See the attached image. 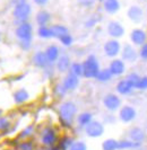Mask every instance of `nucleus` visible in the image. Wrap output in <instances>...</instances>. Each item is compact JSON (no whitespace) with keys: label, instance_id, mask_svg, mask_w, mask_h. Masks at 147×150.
I'll return each mask as SVG.
<instances>
[{"label":"nucleus","instance_id":"nucleus-1","mask_svg":"<svg viewBox=\"0 0 147 150\" xmlns=\"http://www.w3.org/2000/svg\"><path fill=\"white\" fill-rule=\"evenodd\" d=\"M58 114L60 121L65 127H71L78 115V107L73 100H65L58 107Z\"/></svg>","mask_w":147,"mask_h":150},{"label":"nucleus","instance_id":"nucleus-2","mask_svg":"<svg viewBox=\"0 0 147 150\" xmlns=\"http://www.w3.org/2000/svg\"><path fill=\"white\" fill-rule=\"evenodd\" d=\"M31 15H32V6L29 5V1L17 4L13 8V17L16 25L29 22Z\"/></svg>","mask_w":147,"mask_h":150},{"label":"nucleus","instance_id":"nucleus-3","mask_svg":"<svg viewBox=\"0 0 147 150\" xmlns=\"http://www.w3.org/2000/svg\"><path fill=\"white\" fill-rule=\"evenodd\" d=\"M83 69H84L83 78L95 79L98 71L101 70V67H100V62L97 60V58L94 54L87 55L86 59L83 61Z\"/></svg>","mask_w":147,"mask_h":150},{"label":"nucleus","instance_id":"nucleus-4","mask_svg":"<svg viewBox=\"0 0 147 150\" xmlns=\"http://www.w3.org/2000/svg\"><path fill=\"white\" fill-rule=\"evenodd\" d=\"M15 36L18 40V43L33 42V25L29 22L17 25L15 30Z\"/></svg>","mask_w":147,"mask_h":150},{"label":"nucleus","instance_id":"nucleus-5","mask_svg":"<svg viewBox=\"0 0 147 150\" xmlns=\"http://www.w3.org/2000/svg\"><path fill=\"white\" fill-rule=\"evenodd\" d=\"M58 133L56 131V129L48 125V127H44L41 132H40V143L44 146L45 148L46 147H51V146H56L58 143Z\"/></svg>","mask_w":147,"mask_h":150},{"label":"nucleus","instance_id":"nucleus-6","mask_svg":"<svg viewBox=\"0 0 147 150\" xmlns=\"http://www.w3.org/2000/svg\"><path fill=\"white\" fill-rule=\"evenodd\" d=\"M102 105L103 107L110 113H114L120 110L122 106V100L118 94L114 93H108L105 94L102 98Z\"/></svg>","mask_w":147,"mask_h":150},{"label":"nucleus","instance_id":"nucleus-7","mask_svg":"<svg viewBox=\"0 0 147 150\" xmlns=\"http://www.w3.org/2000/svg\"><path fill=\"white\" fill-rule=\"evenodd\" d=\"M137 117V110L132 105L126 104L122 105L119 110V114H118V119L121 121L123 124H129L136 120Z\"/></svg>","mask_w":147,"mask_h":150},{"label":"nucleus","instance_id":"nucleus-8","mask_svg":"<svg viewBox=\"0 0 147 150\" xmlns=\"http://www.w3.org/2000/svg\"><path fill=\"white\" fill-rule=\"evenodd\" d=\"M121 44L120 42L116 40V38H110L108 40L104 45H103V51H104V54L108 57V58H111V59H114L117 58L118 55L121 52Z\"/></svg>","mask_w":147,"mask_h":150},{"label":"nucleus","instance_id":"nucleus-9","mask_svg":"<svg viewBox=\"0 0 147 150\" xmlns=\"http://www.w3.org/2000/svg\"><path fill=\"white\" fill-rule=\"evenodd\" d=\"M127 139L131 140L132 142L137 143L139 146H143L147 140L146 130H144L141 127H131L128 130Z\"/></svg>","mask_w":147,"mask_h":150},{"label":"nucleus","instance_id":"nucleus-10","mask_svg":"<svg viewBox=\"0 0 147 150\" xmlns=\"http://www.w3.org/2000/svg\"><path fill=\"white\" fill-rule=\"evenodd\" d=\"M104 131H105L104 124L98 120H93L84 129V132L88 138H100L104 134Z\"/></svg>","mask_w":147,"mask_h":150},{"label":"nucleus","instance_id":"nucleus-11","mask_svg":"<svg viewBox=\"0 0 147 150\" xmlns=\"http://www.w3.org/2000/svg\"><path fill=\"white\" fill-rule=\"evenodd\" d=\"M120 54H121V59L125 62H129V63L136 62L139 58L138 50H136V47L130 43H126L125 45H122Z\"/></svg>","mask_w":147,"mask_h":150},{"label":"nucleus","instance_id":"nucleus-12","mask_svg":"<svg viewBox=\"0 0 147 150\" xmlns=\"http://www.w3.org/2000/svg\"><path fill=\"white\" fill-rule=\"evenodd\" d=\"M106 32L109 34V36L111 38H122L125 35L126 30L123 27V25L118 21H110L108 23V26H106Z\"/></svg>","mask_w":147,"mask_h":150},{"label":"nucleus","instance_id":"nucleus-13","mask_svg":"<svg viewBox=\"0 0 147 150\" xmlns=\"http://www.w3.org/2000/svg\"><path fill=\"white\" fill-rule=\"evenodd\" d=\"M130 42L133 46H141L147 42V32L143 28H133L130 32Z\"/></svg>","mask_w":147,"mask_h":150},{"label":"nucleus","instance_id":"nucleus-14","mask_svg":"<svg viewBox=\"0 0 147 150\" xmlns=\"http://www.w3.org/2000/svg\"><path fill=\"white\" fill-rule=\"evenodd\" d=\"M144 9L138 5H132L127 10V17L135 24H139L144 21Z\"/></svg>","mask_w":147,"mask_h":150},{"label":"nucleus","instance_id":"nucleus-15","mask_svg":"<svg viewBox=\"0 0 147 150\" xmlns=\"http://www.w3.org/2000/svg\"><path fill=\"white\" fill-rule=\"evenodd\" d=\"M61 83L64 85V87L66 88V90L69 91H74L79 87V83H81V78H78L77 76L73 75L70 72H67L66 76L62 78Z\"/></svg>","mask_w":147,"mask_h":150},{"label":"nucleus","instance_id":"nucleus-16","mask_svg":"<svg viewBox=\"0 0 147 150\" xmlns=\"http://www.w3.org/2000/svg\"><path fill=\"white\" fill-rule=\"evenodd\" d=\"M71 64V59L67 53H61L57 62L54 63L56 71L59 74H67L69 71V68Z\"/></svg>","mask_w":147,"mask_h":150},{"label":"nucleus","instance_id":"nucleus-17","mask_svg":"<svg viewBox=\"0 0 147 150\" xmlns=\"http://www.w3.org/2000/svg\"><path fill=\"white\" fill-rule=\"evenodd\" d=\"M109 70L113 77H120L126 72V62L122 59H118L114 58L113 60H111L110 64H109Z\"/></svg>","mask_w":147,"mask_h":150},{"label":"nucleus","instance_id":"nucleus-18","mask_svg":"<svg viewBox=\"0 0 147 150\" xmlns=\"http://www.w3.org/2000/svg\"><path fill=\"white\" fill-rule=\"evenodd\" d=\"M32 63H33L34 67L42 69V70L50 66L48 58L45 55V52L42 51V50H39L36 52H34V54L32 55Z\"/></svg>","mask_w":147,"mask_h":150},{"label":"nucleus","instance_id":"nucleus-19","mask_svg":"<svg viewBox=\"0 0 147 150\" xmlns=\"http://www.w3.org/2000/svg\"><path fill=\"white\" fill-rule=\"evenodd\" d=\"M31 95L26 88H18L13 93V100L16 105H23L29 102Z\"/></svg>","mask_w":147,"mask_h":150},{"label":"nucleus","instance_id":"nucleus-20","mask_svg":"<svg viewBox=\"0 0 147 150\" xmlns=\"http://www.w3.org/2000/svg\"><path fill=\"white\" fill-rule=\"evenodd\" d=\"M44 52H45V55H46L48 61H49V63H50V64H54V63L57 62V60L59 59L60 54H61L60 47L56 44L48 45V46L45 47Z\"/></svg>","mask_w":147,"mask_h":150},{"label":"nucleus","instance_id":"nucleus-21","mask_svg":"<svg viewBox=\"0 0 147 150\" xmlns=\"http://www.w3.org/2000/svg\"><path fill=\"white\" fill-rule=\"evenodd\" d=\"M116 90H117L118 95H121V96H128L130 95L132 91H133V87H132L130 83L123 78V79H120L116 85Z\"/></svg>","mask_w":147,"mask_h":150},{"label":"nucleus","instance_id":"nucleus-22","mask_svg":"<svg viewBox=\"0 0 147 150\" xmlns=\"http://www.w3.org/2000/svg\"><path fill=\"white\" fill-rule=\"evenodd\" d=\"M93 120H94L93 113L88 112V111H84V112L79 113L77 115V117H76V124H77L78 128L85 129Z\"/></svg>","mask_w":147,"mask_h":150},{"label":"nucleus","instance_id":"nucleus-23","mask_svg":"<svg viewBox=\"0 0 147 150\" xmlns=\"http://www.w3.org/2000/svg\"><path fill=\"white\" fill-rule=\"evenodd\" d=\"M103 9L105 13L110 14V15H114L120 10V1L119 0H103Z\"/></svg>","mask_w":147,"mask_h":150},{"label":"nucleus","instance_id":"nucleus-24","mask_svg":"<svg viewBox=\"0 0 147 150\" xmlns=\"http://www.w3.org/2000/svg\"><path fill=\"white\" fill-rule=\"evenodd\" d=\"M35 22L39 25V27L40 26H48V24L51 22V14L45 9H41L36 13Z\"/></svg>","mask_w":147,"mask_h":150},{"label":"nucleus","instance_id":"nucleus-25","mask_svg":"<svg viewBox=\"0 0 147 150\" xmlns=\"http://www.w3.org/2000/svg\"><path fill=\"white\" fill-rule=\"evenodd\" d=\"M50 28H51V32H52V38H57V40H59L60 38H62V36H65V35L70 33L69 30H68V27L65 26V25H62V24L51 25Z\"/></svg>","mask_w":147,"mask_h":150},{"label":"nucleus","instance_id":"nucleus-26","mask_svg":"<svg viewBox=\"0 0 147 150\" xmlns=\"http://www.w3.org/2000/svg\"><path fill=\"white\" fill-rule=\"evenodd\" d=\"M98 83H109L113 79V75L111 74V71L109 70V68H103L98 71V74L95 78Z\"/></svg>","mask_w":147,"mask_h":150},{"label":"nucleus","instance_id":"nucleus-27","mask_svg":"<svg viewBox=\"0 0 147 150\" xmlns=\"http://www.w3.org/2000/svg\"><path fill=\"white\" fill-rule=\"evenodd\" d=\"M138 147H140L139 144L132 142L131 140H129V139L118 140V150H132L135 148H138Z\"/></svg>","mask_w":147,"mask_h":150},{"label":"nucleus","instance_id":"nucleus-28","mask_svg":"<svg viewBox=\"0 0 147 150\" xmlns=\"http://www.w3.org/2000/svg\"><path fill=\"white\" fill-rule=\"evenodd\" d=\"M70 74L77 76L78 78H83V75H84V69H83V62H78V61H75V62H71L70 64V68H69V71Z\"/></svg>","mask_w":147,"mask_h":150},{"label":"nucleus","instance_id":"nucleus-29","mask_svg":"<svg viewBox=\"0 0 147 150\" xmlns=\"http://www.w3.org/2000/svg\"><path fill=\"white\" fill-rule=\"evenodd\" d=\"M35 133V125L34 124H29L27 127L23 129L19 133V139L21 140H27L32 135Z\"/></svg>","mask_w":147,"mask_h":150},{"label":"nucleus","instance_id":"nucleus-30","mask_svg":"<svg viewBox=\"0 0 147 150\" xmlns=\"http://www.w3.org/2000/svg\"><path fill=\"white\" fill-rule=\"evenodd\" d=\"M37 36L43 40H49V38H52V32L50 26H40L36 30Z\"/></svg>","mask_w":147,"mask_h":150},{"label":"nucleus","instance_id":"nucleus-31","mask_svg":"<svg viewBox=\"0 0 147 150\" xmlns=\"http://www.w3.org/2000/svg\"><path fill=\"white\" fill-rule=\"evenodd\" d=\"M75 141L71 137H64V138H61L60 140L58 141L57 143V146L59 147V149L60 150H68L70 148V146L73 144V142Z\"/></svg>","mask_w":147,"mask_h":150},{"label":"nucleus","instance_id":"nucleus-32","mask_svg":"<svg viewBox=\"0 0 147 150\" xmlns=\"http://www.w3.org/2000/svg\"><path fill=\"white\" fill-rule=\"evenodd\" d=\"M102 150H118V140L109 138L102 142Z\"/></svg>","mask_w":147,"mask_h":150},{"label":"nucleus","instance_id":"nucleus-33","mask_svg":"<svg viewBox=\"0 0 147 150\" xmlns=\"http://www.w3.org/2000/svg\"><path fill=\"white\" fill-rule=\"evenodd\" d=\"M140 77H141V76H140L139 74L132 71V72H130V74H128V75L126 76V79L130 83V85L133 87V89H136V88H137V85L139 83Z\"/></svg>","mask_w":147,"mask_h":150},{"label":"nucleus","instance_id":"nucleus-34","mask_svg":"<svg viewBox=\"0 0 147 150\" xmlns=\"http://www.w3.org/2000/svg\"><path fill=\"white\" fill-rule=\"evenodd\" d=\"M18 150H35V144L33 141H31L29 139L27 140H22L21 142L18 143Z\"/></svg>","mask_w":147,"mask_h":150},{"label":"nucleus","instance_id":"nucleus-35","mask_svg":"<svg viewBox=\"0 0 147 150\" xmlns=\"http://www.w3.org/2000/svg\"><path fill=\"white\" fill-rule=\"evenodd\" d=\"M11 127V121L6 116H0V132H6Z\"/></svg>","mask_w":147,"mask_h":150},{"label":"nucleus","instance_id":"nucleus-36","mask_svg":"<svg viewBox=\"0 0 147 150\" xmlns=\"http://www.w3.org/2000/svg\"><path fill=\"white\" fill-rule=\"evenodd\" d=\"M68 150H87V144L83 140H75Z\"/></svg>","mask_w":147,"mask_h":150},{"label":"nucleus","instance_id":"nucleus-37","mask_svg":"<svg viewBox=\"0 0 147 150\" xmlns=\"http://www.w3.org/2000/svg\"><path fill=\"white\" fill-rule=\"evenodd\" d=\"M67 91L66 88L64 87V85L61 83H56V86H54V94H56V96H58V97L60 98H62V97H65L67 95Z\"/></svg>","mask_w":147,"mask_h":150},{"label":"nucleus","instance_id":"nucleus-38","mask_svg":"<svg viewBox=\"0 0 147 150\" xmlns=\"http://www.w3.org/2000/svg\"><path fill=\"white\" fill-rule=\"evenodd\" d=\"M59 42L61 43V44L64 45V46H66V47H69V46H71L74 43V38L73 35L69 33V34H67L65 36H62V38H60L58 40Z\"/></svg>","mask_w":147,"mask_h":150},{"label":"nucleus","instance_id":"nucleus-39","mask_svg":"<svg viewBox=\"0 0 147 150\" xmlns=\"http://www.w3.org/2000/svg\"><path fill=\"white\" fill-rule=\"evenodd\" d=\"M98 21H100V19H98L96 16H91V17H88L87 19L85 21L84 26H85L86 28H93L96 24L98 23Z\"/></svg>","mask_w":147,"mask_h":150},{"label":"nucleus","instance_id":"nucleus-40","mask_svg":"<svg viewBox=\"0 0 147 150\" xmlns=\"http://www.w3.org/2000/svg\"><path fill=\"white\" fill-rule=\"evenodd\" d=\"M137 90L140 91H146L147 90V76H141L139 79V83L137 85Z\"/></svg>","mask_w":147,"mask_h":150},{"label":"nucleus","instance_id":"nucleus-41","mask_svg":"<svg viewBox=\"0 0 147 150\" xmlns=\"http://www.w3.org/2000/svg\"><path fill=\"white\" fill-rule=\"evenodd\" d=\"M116 121H117V117L110 112L103 116V124H114Z\"/></svg>","mask_w":147,"mask_h":150},{"label":"nucleus","instance_id":"nucleus-42","mask_svg":"<svg viewBox=\"0 0 147 150\" xmlns=\"http://www.w3.org/2000/svg\"><path fill=\"white\" fill-rule=\"evenodd\" d=\"M138 55L143 61H147V42L144 45H141L138 50Z\"/></svg>","mask_w":147,"mask_h":150},{"label":"nucleus","instance_id":"nucleus-43","mask_svg":"<svg viewBox=\"0 0 147 150\" xmlns=\"http://www.w3.org/2000/svg\"><path fill=\"white\" fill-rule=\"evenodd\" d=\"M54 71H56L54 64H50L49 67H46L45 69H43L44 76H45L46 78H52L53 75H54Z\"/></svg>","mask_w":147,"mask_h":150},{"label":"nucleus","instance_id":"nucleus-44","mask_svg":"<svg viewBox=\"0 0 147 150\" xmlns=\"http://www.w3.org/2000/svg\"><path fill=\"white\" fill-rule=\"evenodd\" d=\"M77 2H78V5H79L81 7L91 8L94 6L95 0H77Z\"/></svg>","mask_w":147,"mask_h":150},{"label":"nucleus","instance_id":"nucleus-45","mask_svg":"<svg viewBox=\"0 0 147 150\" xmlns=\"http://www.w3.org/2000/svg\"><path fill=\"white\" fill-rule=\"evenodd\" d=\"M33 2L37 6H40V7H43L49 2V0H33Z\"/></svg>","mask_w":147,"mask_h":150},{"label":"nucleus","instance_id":"nucleus-46","mask_svg":"<svg viewBox=\"0 0 147 150\" xmlns=\"http://www.w3.org/2000/svg\"><path fill=\"white\" fill-rule=\"evenodd\" d=\"M45 150H60L59 149V147L56 144V146H51V147H46Z\"/></svg>","mask_w":147,"mask_h":150},{"label":"nucleus","instance_id":"nucleus-47","mask_svg":"<svg viewBox=\"0 0 147 150\" xmlns=\"http://www.w3.org/2000/svg\"><path fill=\"white\" fill-rule=\"evenodd\" d=\"M132 150H147L145 147H143V146H140V147H138V148H135V149H132Z\"/></svg>","mask_w":147,"mask_h":150},{"label":"nucleus","instance_id":"nucleus-48","mask_svg":"<svg viewBox=\"0 0 147 150\" xmlns=\"http://www.w3.org/2000/svg\"><path fill=\"white\" fill-rule=\"evenodd\" d=\"M0 116H2V111L0 110Z\"/></svg>","mask_w":147,"mask_h":150},{"label":"nucleus","instance_id":"nucleus-49","mask_svg":"<svg viewBox=\"0 0 147 150\" xmlns=\"http://www.w3.org/2000/svg\"><path fill=\"white\" fill-rule=\"evenodd\" d=\"M100 1H101V2H102V1H103V0H100Z\"/></svg>","mask_w":147,"mask_h":150},{"label":"nucleus","instance_id":"nucleus-50","mask_svg":"<svg viewBox=\"0 0 147 150\" xmlns=\"http://www.w3.org/2000/svg\"><path fill=\"white\" fill-rule=\"evenodd\" d=\"M146 135H147V130H146Z\"/></svg>","mask_w":147,"mask_h":150},{"label":"nucleus","instance_id":"nucleus-51","mask_svg":"<svg viewBox=\"0 0 147 150\" xmlns=\"http://www.w3.org/2000/svg\"><path fill=\"white\" fill-rule=\"evenodd\" d=\"M146 13H147V10H146Z\"/></svg>","mask_w":147,"mask_h":150}]
</instances>
